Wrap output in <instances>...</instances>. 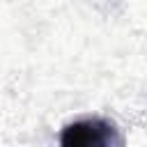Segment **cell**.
<instances>
[{
  "label": "cell",
  "mask_w": 147,
  "mask_h": 147,
  "mask_svg": "<svg viewBox=\"0 0 147 147\" xmlns=\"http://www.w3.org/2000/svg\"><path fill=\"white\" fill-rule=\"evenodd\" d=\"M60 147H122L117 126L103 117L69 122L60 131Z\"/></svg>",
  "instance_id": "6da1fadb"
}]
</instances>
